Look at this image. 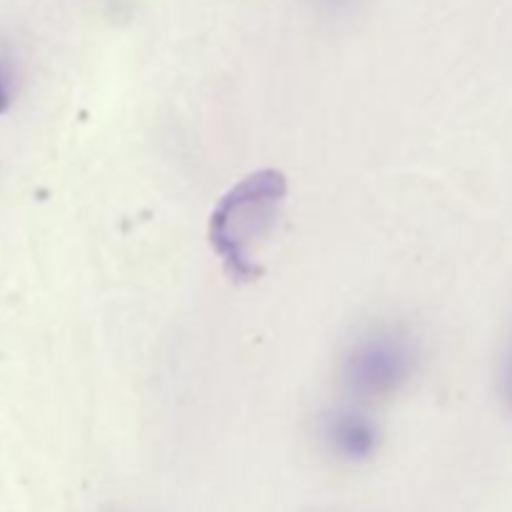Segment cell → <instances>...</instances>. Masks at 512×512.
Segmentation results:
<instances>
[{
    "label": "cell",
    "instance_id": "cell-4",
    "mask_svg": "<svg viewBox=\"0 0 512 512\" xmlns=\"http://www.w3.org/2000/svg\"><path fill=\"white\" fill-rule=\"evenodd\" d=\"M10 95H13V80H10L8 65L0 63V115L10 108Z\"/></svg>",
    "mask_w": 512,
    "mask_h": 512
},
{
    "label": "cell",
    "instance_id": "cell-2",
    "mask_svg": "<svg viewBox=\"0 0 512 512\" xmlns=\"http://www.w3.org/2000/svg\"><path fill=\"white\" fill-rule=\"evenodd\" d=\"M420 348L400 325H375L345 345L338 363L343 398L375 408L388 403L413 383Z\"/></svg>",
    "mask_w": 512,
    "mask_h": 512
},
{
    "label": "cell",
    "instance_id": "cell-6",
    "mask_svg": "<svg viewBox=\"0 0 512 512\" xmlns=\"http://www.w3.org/2000/svg\"><path fill=\"white\" fill-rule=\"evenodd\" d=\"M328 3H343V0H328Z\"/></svg>",
    "mask_w": 512,
    "mask_h": 512
},
{
    "label": "cell",
    "instance_id": "cell-3",
    "mask_svg": "<svg viewBox=\"0 0 512 512\" xmlns=\"http://www.w3.org/2000/svg\"><path fill=\"white\" fill-rule=\"evenodd\" d=\"M320 448L343 465L370 463L380 453L385 440L383 423L373 408L355 400L340 398L325 405L315 420Z\"/></svg>",
    "mask_w": 512,
    "mask_h": 512
},
{
    "label": "cell",
    "instance_id": "cell-5",
    "mask_svg": "<svg viewBox=\"0 0 512 512\" xmlns=\"http://www.w3.org/2000/svg\"><path fill=\"white\" fill-rule=\"evenodd\" d=\"M503 395L512 408V348H510L508 358H505V365H503Z\"/></svg>",
    "mask_w": 512,
    "mask_h": 512
},
{
    "label": "cell",
    "instance_id": "cell-1",
    "mask_svg": "<svg viewBox=\"0 0 512 512\" xmlns=\"http://www.w3.org/2000/svg\"><path fill=\"white\" fill-rule=\"evenodd\" d=\"M288 198L280 170H258L228 190L210 215V245L233 280H255L260 253L273 235Z\"/></svg>",
    "mask_w": 512,
    "mask_h": 512
}]
</instances>
